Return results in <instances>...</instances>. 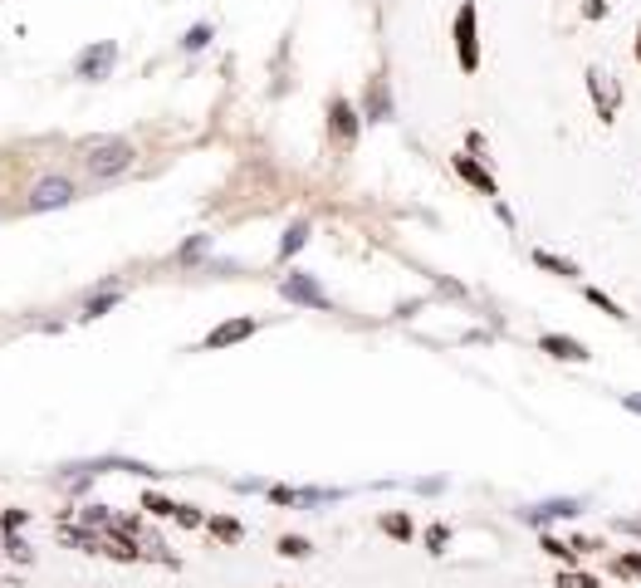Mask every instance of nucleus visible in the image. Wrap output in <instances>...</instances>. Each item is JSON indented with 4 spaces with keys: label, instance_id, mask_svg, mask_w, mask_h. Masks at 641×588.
Wrapping results in <instances>:
<instances>
[{
    "label": "nucleus",
    "instance_id": "obj_1",
    "mask_svg": "<svg viewBox=\"0 0 641 588\" xmlns=\"http://www.w3.org/2000/svg\"><path fill=\"white\" fill-rule=\"evenodd\" d=\"M83 167H89V177H99V182H108V177H123L128 167H132V142H123V138L89 142V158H83Z\"/></svg>",
    "mask_w": 641,
    "mask_h": 588
},
{
    "label": "nucleus",
    "instance_id": "obj_2",
    "mask_svg": "<svg viewBox=\"0 0 641 588\" xmlns=\"http://www.w3.org/2000/svg\"><path fill=\"white\" fill-rule=\"evenodd\" d=\"M455 59H461L465 74L480 69V34H475V5H470V0L455 10Z\"/></svg>",
    "mask_w": 641,
    "mask_h": 588
},
{
    "label": "nucleus",
    "instance_id": "obj_3",
    "mask_svg": "<svg viewBox=\"0 0 641 588\" xmlns=\"http://www.w3.org/2000/svg\"><path fill=\"white\" fill-rule=\"evenodd\" d=\"M588 93H592V103H598L602 123H612L617 108H622V83H617V74H608V69L592 64L588 69Z\"/></svg>",
    "mask_w": 641,
    "mask_h": 588
},
{
    "label": "nucleus",
    "instance_id": "obj_4",
    "mask_svg": "<svg viewBox=\"0 0 641 588\" xmlns=\"http://www.w3.org/2000/svg\"><path fill=\"white\" fill-rule=\"evenodd\" d=\"M74 197H79V187L69 182V177H40V182L30 187V211H59Z\"/></svg>",
    "mask_w": 641,
    "mask_h": 588
},
{
    "label": "nucleus",
    "instance_id": "obj_5",
    "mask_svg": "<svg viewBox=\"0 0 641 588\" xmlns=\"http://www.w3.org/2000/svg\"><path fill=\"white\" fill-rule=\"evenodd\" d=\"M280 294L289 299V304H309V309H329V304H333L313 275H284V280H280Z\"/></svg>",
    "mask_w": 641,
    "mask_h": 588
},
{
    "label": "nucleus",
    "instance_id": "obj_6",
    "mask_svg": "<svg viewBox=\"0 0 641 588\" xmlns=\"http://www.w3.org/2000/svg\"><path fill=\"white\" fill-rule=\"evenodd\" d=\"M118 64V44L113 40H103V44H89L79 59H74V69H79V79H103L108 69Z\"/></svg>",
    "mask_w": 641,
    "mask_h": 588
},
{
    "label": "nucleus",
    "instance_id": "obj_7",
    "mask_svg": "<svg viewBox=\"0 0 641 588\" xmlns=\"http://www.w3.org/2000/svg\"><path fill=\"white\" fill-rule=\"evenodd\" d=\"M578 510H583L578 500H543V506H529L519 515H524V525H549V520H568V515H578Z\"/></svg>",
    "mask_w": 641,
    "mask_h": 588
},
{
    "label": "nucleus",
    "instance_id": "obj_8",
    "mask_svg": "<svg viewBox=\"0 0 641 588\" xmlns=\"http://www.w3.org/2000/svg\"><path fill=\"white\" fill-rule=\"evenodd\" d=\"M539 348H543V353H553V358H563V363H588V358H592L583 343H578V339H563V333H543Z\"/></svg>",
    "mask_w": 641,
    "mask_h": 588
},
{
    "label": "nucleus",
    "instance_id": "obj_9",
    "mask_svg": "<svg viewBox=\"0 0 641 588\" xmlns=\"http://www.w3.org/2000/svg\"><path fill=\"white\" fill-rule=\"evenodd\" d=\"M260 323L255 319H231V323H221V329H211L206 333V348H225V343H240V339H250Z\"/></svg>",
    "mask_w": 641,
    "mask_h": 588
},
{
    "label": "nucleus",
    "instance_id": "obj_10",
    "mask_svg": "<svg viewBox=\"0 0 641 588\" xmlns=\"http://www.w3.org/2000/svg\"><path fill=\"white\" fill-rule=\"evenodd\" d=\"M329 123H333V138H338V142H353V133H358V113H353V108H348L343 99L329 103Z\"/></svg>",
    "mask_w": 641,
    "mask_h": 588
},
{
    "label": "nucleus",
    "instance_id": "obj_11",
    "mask_svg": "<svg viewBox=\"0 0 641 588\" xmlns=\"http://www.w3.org/2000/svg\"><path fill=\"white\" fill-rule=\"evenodd\" d=\"M455 172H461L470 187H480V191H485V197H500V187H494V177H490V172H485V167H480L475 158H465V152H461V158H455Z\"/></svg>",
    "mask_w": 641,
    "mask_h": 588
},
{
    "label": "nucleus",
    "instance_id": "obj_12",
    "mask_svg": "<svg viewBox=\"0 0 641 588\" xmlns=\"http://www.w3.org/2000/svg\"><path fill=\"white\" fill-rule=\"evenodd\" d=\"M123 299V290L118 284H103V290H93L89 299H83V319H99V314H108V309Z\"/></svg>",
    "mask_w": 641,
    "mask_h": 588
},
{
    "label": "nucleus",
    "instance_id": "obj_13",
    "mask_svg": "<svg viewBox=\"0 0 641 588\" xmlns=\"http://www.w3.org/2000/svg\"><path fill=\"white\" fill-rule=\"evenodd\" d=\"M368 118H372V123L392 118V93H387V83H382V79H372V83H368Z\"/></svg>",
    "mask_w": 641,
    "mask_h": 588
},
{
    "label": "nucleus",
    "instance_id": "obj_14",
    "mask_svg": "<svg viewBox=\"0 0 641 588\" xmlns=\"http://www.w3.org/2000/svg\"><path fill=\"white\" fill-rule=\"evenodd\" d=\"M534 265H539V270H549V275H563V280H573V275H578L573 260H559L553 250H534Z\"/></svg>",
    "mask_w": 641,
    "mask_h": 588
},
{
    "label": "nucleus",
    "instance_id": "obj_15",
    "mask_svg": "<svg viewBox=\"0 0 641 588\" xmlns=\"http://www.w3.org/2000/svg\"><path fill=\"white\" fill-rule=\"evenodd\" d=\"M304 241H309V221H294V226L284 231V241H280V255L289 260L294 250H304Z\"/></svg>",
    "mask_w": 641,
    "mask_h": 588
},
{
    "label": "nucleus",
    "instance_id": "obj_16",
    "mask_svg": "<svg viewBox=\"0 0 641 588\" xmlns=\"http://www.w3.org/2000/svg\"><path fill=\"white\" fill-rule=\"evenodd\" d=\"M559 588H602V583L592 579V574H573V569H563V574H559Z\"/></svg>",
    "mask_w": 641,
    "mask_h": 588
},
{
    "label": "nucleus",
    "instance_id": "obj_17",
    "mask_svg": "<svg viewBox=\"0 0 641 588\" xmlns=\"http://www.w3.org/2000/svg\"><path fill=\"white\" fill-rule=\"evenodd\" d=\"M543 554H553V559H563V564H568V559L578 554V549H573V545H563V539H553V535H543Z\"/></svg>",
    "mask_w": 641,
    "mask_h": 588
},
{
    "label": "nucleus",
    "instance_id": "obj_18",
    "mask_svg": "<svg viewBox=\"0 0 641 588\" xmlns=\"http://www.w3.org/2000/svg\"><path fill=\"white\" fill-rule=\"evenodd\" d=\"M280 554H289V559H304V554H309V539L284 535V539H280Z\"/></svg>",
    "mask_w": 641,
    "mask_h": 588
},
{
    "label": "nucleus",
    "instance_id": "obj_19",
    "mask_svg": "<svg viewBox=\"0 0 641 588\" xmlns=\"http://www.w3.org/2000/svg\"><path fill=\"white\" fill-rule=\"evenodd\" d=\"M187 50H206V44H211V25H196V30H187Z\"/></svg>",
    "mask_w": 641,
    "mask_h": 588
},
{
    "label": "nucleus",
    "instance_id": "obj_20",
    "mask_svg": "<svg viewBox=\"0 0 641 588\" xmlns=\"http://www.w3.org/2000/svg\"><path fill=\"white\" fill-rule=\"evenodd\" d=\"M382 530H387V535H397V539H407V535H411V520H402V515H387Z\"/></svg>",
    "mask_w": 641,
    "mask_h": 588
},
{
    "label": "nucleus",
    "instance_id": "obj_21",
    "mask_svg": "<svg viewBox=\"0 0 641 588\" xmlns=\"http://www.w3.org/2000/svg\"><path fill=\"white\" fill-rule=\"evenodd\" d=\"M588 299H592V304H598V309H602V314H612V319H627V314H622V309H617V304H612V299H608V294H602V290H588Z\"/></svg>",
    "mask_w": 641,
    "mask_h": 588
},
{
    "label": "nucleus",
    "instance_id": "obj_22",
    "mask_svg": "<svg viewBox=\"0 0 641 588\" xmlns=\"http://www.w3.org/2000/svg\"><path fill=\"white\" fill-rule=\"evenodd\" d=\"M201 255H206V236H196V241L181 246V260H187V265H191V260H201Z\"/></svg>",
    "mask_w": 641,
    "mask_h": 588
},
{
    "label": "nucleus",
    "instance_id": "obj_23",
    "mask_svg": "<svg viewBox=\"0 0 641 588\" xmlns=\"http://www.w3.org/2000/svg\"><path fill=\"white\" fill-rule=\"evenodd\" d=\"M211 530H215V535H221V539H240V525H235V520H215V525H211Z\"/></svg>",
    "mask_w": 641,
    "mask_h": 588
},
{
    "label": "nucleus",
    "instance_id": "obj_24",
    "mask_svg": "<svg viewBox=\"0 0 641 588\" xmlns=\"http://www.w3.org/2000/svg\"><path fill=\"white\" fill-rule=\"evenodd\" d=\"M583 15H588V20H598V15H608V0H588V5H583Z\"/></svg>",
    "mask_w": 641,
    "mask_h": 588
},
{
    "label": "nucleus",
    "instance_id": "obj_25",
    "mask_svg": "<svg viewBox=\"0 0 641 588\" xmlns=\"http://www.w3.org/2000/svg\"><path fill=\"white\" fill-rule=\"evenodd\" d=\"M617 569H622V574H641V549H636V554H627L622 564H617Z\"/></svg>",
    "mask_w": 641,
    "mask_h": 588
},
{
    "label": "nucleus",
    "instance_id": "obj_26",
    "mask_svg": "<svg viewBox=\"0 0 641 588\" xmlns=\"http://www.w3.org/2000/svg\"><path fill=\"white\" fill-rule=\"evenodd\" d=\"M177 520H181V525H201V515L191 510V506H177Z\"/></svg>",
    "mask_w": 641,
    "mask_h": 588
},
{
    "label": "nucleus",
    "instance_id": "obj_27",
    "mask_svg": "<svg viewBox=\"0 0 641 588\" xmlns=\"http://www.w3.org/2000/svg\"><path fill=\"white\" fill-rule=\"evenodd\" d=\"M627 407H632V412H641V398H627Z\"/></svg>",
    "mask_w": 641,
    "mask_h": 588
},
{
    "label": "nucleus",
    "instance_id": "obj_28",
    "mask_svg": "<svg viewBox=\"0 0 641 588\" xmlns=\"http://www.w3.org/2000/svg\"><path fill=\"white\" fill-rule=\"evenodd\" d=\"M636 59H641V30H636Z\"/></svg>",
    "mask_w": 641,
    "mask_h": 588
}]
</instances>
